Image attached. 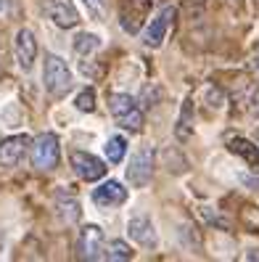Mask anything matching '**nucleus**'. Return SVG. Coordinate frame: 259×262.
<instances>
[{
    "label": "nucleus",
    "instance_id": "nucleus-14",
    "mask_svg": "<svg viewBox=\"0 0 259 262\" xmlns=\"http://www.w3.org/2000/svg\"><path fill=\"white\" fill-rule=\"evenodd\" d=\"M56 207H58V214H61L66 223H77V220H80V202H77L72 193L58 191V193H56Z\"/></svg>",
    "mask_w": 259,
    "mask_h": 262
},
{
    "label": "nucleus",
    "instance_id": "nucleus-11",
    "mask_svg": "<svg viewBox=\"0 0 259 262\" xmlns=\"http://www.w3.org/2000/svg\"><path fill=\"white\" fill-rule=\"evenodd\" d=\"M45 13L53 19V24H58L61 29H72L80 24V13L74 8L72 0H45Z\"/></svg>",
    "mask_w": 259,
    "mask_h": 262
},
{
    "label": "nucleus",
    "instance_id": "nucleus-5",
    "mask_svg": "<svg viewBox=\"0 0 259 262\" xmlns=\"http://www.w3.org/2000/svg\"><path fill=\"white\" fill-rule=\"evenodd\" d=\"M72 169H74V175L87 180V183H93V180H101L106 175V162L93 157V154H87V151H72Z\"/></svg>",
    "mask_w": 259,
    "mask_h": 262
},
{
    "label": "nucleus",
    "instance_id": "nucleus-13",
    "mask_svg": "<svg viewBox=\"0 0 259 262\" xmlns=\"http://www.w3.org/2000/svg\"><path fill=\"white\" fill-rule=\"evenodd\" d=\"M227 148H230L236 157H241L254 172H259V146L256 143L246 141V138H230V141H227Z\"/></svg>",
    "mask_w": 259,
    "mask_h": 262
},
{
    "label": "nucleus",
    "instance_id": "nucleus-15",
    "mask_svg": "<svg viewBox=\"0 0 259 262\" xmlns=\"http://www.w3.org/2000/svg\"><path fill=\"white\" fill-rule=\"evenodd\" d=\"M191 133H193V101L185 98L182 101V109H180V117H177L175 135H177V141H188Z\"/></svg>",
    "mask_w": 259,
    "mask_h": 262
},
{
    "label": "nucleus",
    "instance_id": "nucleus-4",
    "mask_svg": "<svg viewBox=\"0 0 259 262\" xmlns=\"http://www.w3.org/2000/svg\"><path fill=\"white\" fill-rule=\"evenodd\" d=\"M125 178L132 188H146L151 178H154V148L143 146L140 151H135L130 159V167L125 169Z\"/></svg>",
    "mask_w": 259,
    "mask_h": 262
},
{
    "label": "nucleus",
    "instance_id": "nucleus-3",
    "mask_svg": "<svg viewBox=\"0 0 259 262\" xmlns=\"http://www.w3.org/2000/svg\"><path fill=\"white\" fill-rule=\"evenodd\" d=\"M61 159V143L56 133H42L32 141V167L48 172Z\"/></svg>",
    "mask_w": 259,
    "mask_h": 262
},
{
    "label": "nucleus",
    "instance_id": "nucleus-10",
    "mask_svg": "<svg viewBox=\"0 0 259 262\" xmlns=\"http://www.w3.org/2000/svg\"><path fill=\"white\" fill-rule=\"evenodd\" d=\"M27 146H32L29 135H8L0 141V169H8V167H16L24 157Z\"/></svg>",
    "mask_w": 259,
    "mask_h": 262
},
{
    "label": "nucleus",
    "instance_id": "nucleus-17",
    "mask_svg": "<svg viewBox=\"0 0 259 262\" xmlns=\"http://www.w3.org/2000/svg\"><path fill=\"white\" fill-rule=\"evenodd\" d=\"M135 257V252H132V246L127 244V241H109L106 244V259H116V262H122V259H132Z\"/></svg>",
    "mask_w": 259,
    "mask_h": 262
},
{
    "label": "nucleus",
    "instance_id": "nucleus-18",
    "mask_svg": "<svg viewBox=\"0 0 259 262\" xmlns=\"http://www.w3.org/2000/svg\"><path fill=\"white\" fill-rule=\"evenodd\" d=\"M98 45H101V37H98V35L82 32V35H77V37H74V51H77L80 56H85V53H93V51H98Z\"/></svg>",
    "mask_w": 259,
    "mask_h": 262
},
{
    "label": "nucleus",
    "instance_id": "nucleus-16",
    "mask_svg": "<svg viewBox=\"0 0 259 262\" xmlns=\"http://www.w3.org/2000/svg\"><path fill=\"white\" fill-rule=\"evenodd\" d=\"M103 154H106V162H111V164H119L122 159H125V154H127V141L122 135H114L106 141L103 146Z\"/></svg>",
    "mask_w": 259,
    "mask_h": 262
},
{
    "label": "nucleus",
    "instance_id": "nucleus-1",
    "mask_svg": "<svg viewBox=\"0 0 259 262\" xmlns=\"http://www.w3.org/2000/svg\"><path fill=\"white\" fill-rule=\"evenodd\" d=\"M109 112L119 127L132 130V133L143 130V112L130 93H111L109 96Z\"/></svg>",
    "mask_w": 259,
    "mask_h": 262
},
{
    "label": "nucleus",
    "instance_id": "nucleus-8",
    "mask_svg": "<svg viewBox=\"0 0 259 262\" xmlns=\"http://www.w3.org/2000/svg\"><path fill=\"white\" fill-rule=\"evenodd\" d=\"M127 233L135 244H140L143 249H156L159 246L156 228H154V223H151V217H146V214H135V217L127 220Z\"/></svg>",
    "mask_w": 259,
    "mask_h": 262
},
{
    "label": "nucleus",
    "instance_id": "nucleus-20",
    "mask_svg": "<svg viewBox=\"0 0 259 262\" xmlns=\"http://www.w3.org/2000/svg\"><path fill=\"white\" fill-rule=\"evenodd\" d=\"M82 3H85L87 13H90V16H93L96 21L103 19V0H82Z\"/></svg>",
    "mask_w": 259,
    "mask_h": 262
},
{
    "label": "nucleus",
    "instance_id": "nucleus-12",
    "mask_svg": "<svg viewBox=\"0 0 259 262\" xmlns=\"http://www.w3.org/2000/svg\"><path fill=\"white\" fill-rule=\"evenodd\" d=\"M35 58H37V40H35V35L29 32V29H19L16 32V61H19V67L24 72H29L32 64H35Z\"/></svg>",
    "mask_w": 259,
    "mask_h": 262
},
{
    "label": "nucleus",
    "instance_id": "nucleus-6",
    "mask_svg": "<svg viewBox=\"0 0 259 262\" xmlns=\"http://www.w3.org/2000/svg\"><path fill=\"white\" fill-rule=\"evenodd\" d=\"M175 6H167L161 8L154 19H151V24L146 27V32H143V42H146V48H159V45L164 42L167 32H170V27H172V19H175Z\"/></svg>",
    "mask_w": 259,
    "mask_h": 262
},
{
    "label": "nucleus",
    "instance_id": "nucleus-7",
    "mask_svg": "<svg viewBox=\"0 0 259 262\" xmlns=\"http://www.w3.org/2000/svg\"><path fill=\"white\" fill-rule=\"evenodd\" d=\"M80 257L82 259H103L106 257V238H103V230L98 225H85L82 233H80Z\"/></svg>",
    "mask_w": 259,
    "mask_h": 262
},
{
    "label": "nucleus",
    "instance_id": "nucleus-9",
    "mask_svg": "<svg viewBox=\"0 0 259 262\" xmlns=\"http://www.w3.org/2000/svg\"><path fill=\"white\" fill-rule=\"evenodd\" d=\"M127 202V188L119 180H106L98 188H93V204L101 209H114Z\"/></svg>",
    "mask_w": 259,
    "mask_h": 262
},
{
    "label": "nucleus",
    "instance_id": "nucleus-2",
    "mask_svg": "<svg viewBox=\"0 0 259 262\" xmlns=\"http://www.w3.org/2000/svg\"><path fill=\"white\" fill-rule=\"evenodd\" d=\"M42 82H45V90H48L53 98H64L72 90V72H69L66 61L61 56H45Z\"/></svg>",
    "mask_w": 259,
    "mask_h": 262
},
{
    "label": "nucleus",
    "instance_id": "nucleus-19",
    "mask_svg": "<svg viewBox=\"0 0 259 262\" xmlns=\"http://www.w3.org/2000/svg\"><path fill=\"white\" fill-rule=\"evenodd\" d=\"M74 106H77V112H85V114L96 112V90H93V88L80 90L77 98H74Z\"/></svg>",
    "mask_w": 259,
    "mask_h": 262
}]
</instances>
